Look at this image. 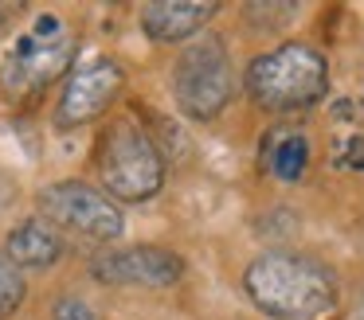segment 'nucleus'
<instances>
[{
    "mask_svg": "<svg viewBox=\"0 0 364 320\" xmlns=\"http://www.w3.org/2000/svg\"><path fill=\"white\" fill-rule=\"evenodd\" d=\"M306 164H309V140L301 137V133H290V137H282L270 148V172H274L278 180H286V184L301 180Z\"/></svg>",
    "mask_w": 364,
    "mask_h": 320,
    "instance_id": "nucleus-11",
    "label": "nucleus"
},
{
    "mask_svg": "<svg viewBox=\"0 0 364 320\" xmlns=\"http://www.w3.org/2000/svg\"><path fill=\"white\" fill-rule=\"evenodd\" d=\"M28 297V281H24V270L12 262L4 250H0V320H9L12 312L24 304Z\"/></svg>",
    "mask_w": 364,
    "mask_h": 320,
    "instance_id": "nucleus-12",
    "label": "nucleus"
},
{
    "mask_svg": "<svg viewBox=\"0 0 364 320\" xmlns=\"http://www.w3.org/2000/svg\"><path fill=\"white\" fill-rule=\"evenodd\" d=\"M71 55H75V39L67 35V23L59 16H40L32 23V31L16 39L12 59L4 62L0 78H4L9 94H32L40 86L55 82L67 70Z\"/></svg>",
    "mask_w": 364,
    "mask_h": 320,
    "instance_id": "nucleus-6",
    "label": "nucleus"
},
{
    "mask_svg": "<svg viewBox=\"0 0 364 320\" xmlns=\"http://www.w3.org/2000/svg\"><path fill=\"white\" fill-rule=\"evenodd\" d=\"M122 86H126V75H122V67L114 59H95L82 70H75L55 109L59 129H79V125L102 117L114 106V98L122 94Z\"/></svg>",
    "mask_w": 364,
    "mask_h": 320,
    "instance_id": "nucleus-7",
    "label": "nucleus"
},
{
    "mask_svg": "<svg viewBox=\"0 0 364 320\" xmlns=\"http://www.w3.org/2000/svg\"><path fill=\"white\" fill-rule=\"evenodd\" d=\"M220 12V4H188V0H153L141 8V28L157 43H181L208 28V20Z\"/></svg>",
    "mask_w": 364,
    "mask_h": 320,
    "instance_id": "nucleus-9",
    "label": "nucleus"
},
{
    "mask_svg": "<svg viewBox=\"0 0 364 320\" xmlns=\"http://www.w3.org/2000/svg\"><path fill=\"white\" fill-rule=\"evenodd\" d=\"M40 215L51 226L79 234L87 242H114L122 234V211L106 192L82 184V180H59L40 192Z\"/></svg>",
    "mask_w": 364,
    "mask_h": 320,
    "instance_id": "nucleus-5",
    "label": "nucleus"
},
{
    "mask_svg": "<svg viewBox=\"0 0 364 320\" xmlns=\"http://www.w3.org/2000/svg\"><path fill=\"white\" fill-rule=\"evenodd\" d=\"M51 320H95V312H90L82 301H75V297H63V301H55Z\"/></svg>",
    "mask_w": 364,
    "mask_h": 320,
    "instance_id": "nucleus-13",
    "label": "nucleus"
},
{
    "mask_svg": "<svg viewBox=\"0 0 364 320\" xmlns=\"http://www.w3.org/2000/svg\"><path fill=\"white\" fill-rule=\"evenodd\" d=\"M329 90V62L306 43H282L247 67V94L267 114L309 109Z\"/></svg>",
    "mask_w": 364,
    "mask_h": 320,
    "instance_id": "nucleus-2",
    "label": "nucleus"
},
{
    "mask_svg": "<svg viewBox=\"0 0 364 320\" xmlns=\"http://www.w3.org/2000/svg\"><path fill=\"white\" fill-rule=\"evenodd\" d=\"M102 184L122 203H145L165 184V160L137 125H118L102 145Z\"/></svg>",
    "mask_w": 364,
    "mask_h": 320,
    "instance_id": "nucleus-4",
    "label": "nucleus"
},
{
    "mask_svg": "<svg viewBox=\"0 0 364 320\" xmlns=\"http://www.w3.org/2000/svg\"><path fill=\"white\" fill-rule=\"evenodd\" d=\"M102 285H141V289H165L176 285L184 273V262L165 246H126V250H106L90 262Z\"/></svg>",
    "mask_w": 364,
    "mask_h": 320,
    "instance_id": "nucleus-8",
    "label": "nucleus"
},
{
    "mask_svg": "<svg viewBox=\"0 0 364 320\" xmlns=\"http://www.w3.org/2000/svg\"><path fill=\"white\" fill-rule=\"evenodd\" d=\"M4 254L20 265V270H48L63 258V238L48 219H24L20 226H12Z\"/></svg>",
    "mask_w": 364,
    "mask_h": 320,
    "instance_id": "nucleus-10",
    "label": "nucleus"
},
{
    "mask_svg": "<svg viewBox=\"0 0 364 320\" xmlns=\"http://www.w3.org/2000/svg\"><path fill=\"white\" fill-rule=\"evenodd\" d=\"M173 90H176V106L192 121H212L228 109L231 94H235V75H231L223 39L204 35L176 59Z\"/></svg>",
    "mask_w": 364,
    "mask_h": 320,
    "instance_id": "nucleus-3",
    "label": "nucleus"
},
{
    "mask_svg": "<svg viewBox=\"0 0 364 320\" xmlns=\"http://www.w3.org/2000/svg\"><path fill=\"white\" fill-rule=\"evenodd\" d=\"M247 297L274 320H317L337 304V281L321 262L290 250L259 254L243 273Z\"/></svg>",
    "mask_w": 364,
    "mask_h": 320,
    "instance_id": "nucleus-1",
    "label": "nucleus"
}]
</instances>
